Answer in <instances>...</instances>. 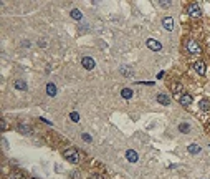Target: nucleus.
<instances>
[{
    "instance_id": "nucleus-7",
    "label": "nucleus",
    "mask_w": 210,
    "mask_h": 179,
    "mask_svg": "<svg viewBox=\"0 0 210 179\" xmlns=\"http://www.w3.org/2000/svg\"><path fill=\"white\" fill-rule=\"evenodd\" d=\"M192 100H194V98L190 96L189 93H182V95L179 96V103L182 105V106H187V105H190V103H192Z\"/></svg>"
},
{
    "instance_id": "nucleus-16",
    "label": "nucleus",
    "mask_w": 210,
    "mask_h": 179,
    "mask_svg": "<svg viewBox=\"0 0 210 179\" xmlns=\"http://www.w3.org/2000/svg\"><path fill=\"white\" fill-rule=\"evenodd\" d=\"M179 131H180V133H185V134H187V133H190V126H189L187 123H180V124H179Z\"/></svg>"
},
{
    "instance_id": "nucleus-13",
    "label": "nucleus",
    "mask_w": 210,
    "mask_h": 179,
    "mask_svg": "<svg viewBox=\"0 0 210 179\" xmlns=\"http://www.w3.org/2000/svg\"><path fill=\"white\" fill-rule=\"evenodd\" d=\"M199 106H200V110H202V111H209V110H210V103H209V100H200Z\"/></svg>"
},
{
    "instance_id": "nucleus-14",
    "label": "nucleus",
    "mask_w": 210,
    "mask_h": 179,
    "mask_svg": "<svg viewBox=\"0 0 210 179\" xmlns=\"http://www.w3.org/2000/svg\"><path fill=\"white\" fill-rule=\"evenodd\" d=\"M187 149H189L190 154H199L200 153V146H199V144H190Z\"/></svg>"
},
{
    "instance_id": "nucleus-21",
    "label": "nucleus",
    "mask_w": 210,
    "mask_h": 179,
    "mask_svg": "<svg viewBox=\"0 0 210 179\" xmlns=\"http://www.w3.org/2000/svg\"><path fill=\"white\" fill-rule=\"evenodd\" d=\"M81 138H83V139H84V141H86V143H91V141H93V138H91V136H89V134H86V133L83 134Z\"/></svg>"
},
{
    "instance_id": "nucleus-1",
    "label": "nucleus",
    "mask_w": 210,
    "mask_h": 179,
    "mask_svg": "<svg viewBox=\"0 0 210 179\" xmlns=\"http://www.w3.org/2000/svg\"><path fill=\"white\" fill-rule=\"evenodd\" d=\"M63 156H65V159L70 161L71 164H76L78 161H80V156H78L76 149H66V151L63 153Z\"/></svg>"
},
{
    "instance_id": "nucleus-6",
    "label": "nucleus",
    "mask_w": 210,
    "mask_h": 179,
    "mask_svg": "<svg viewBox=\"0 0 210 179\" xmlns=\"http://www.w3.org/2000/svg\"><path fill=\"white\" fill-rule=\"evenodd\" d=\"M81 63H83V67L86 68V70H93V68H94V60H93L91 56H83Z\"/></svg>"
},
{
    "instance_id": "nucleus-11",
    "label": "nucleus",
    "mask_w": 210,
    "mask_h": 179,
    "mask_svg": "<svg viewBox=\"0 0 210 179\" xmlns=\"http://www.w3.org/2000/svg\"><path fill=\"white\" fill-rule=\"evenodd\" d=\"M121 96H123L124 100H131V98H133V90H131V88H123V90H121Z\"/></svg>"
},
{
    "instance_id": "nucleus-9",
    "label": "nucleus",
    "mask_w": 210,
    "mask_h": 179,
    "mask_svg": "<svg viewBox=\"0 0 210 179\" xmlns=\"http://www.w3.org/2000/svg\"><path fill=\"white\" fill-rule=\"evenodd\" d=\"M126 159H128L129 163H136V161L139 159V156L134 149H128V151H126Z\"/></svg>"
},
{
    "instance_id": "nucleus-23",
    "label": "nucleus",
    "mask_w": 210,
    "mask_h": 179,
    "mask_svg": "<svg viewBox=\"0 0 210 179\" xmlns=\"http://www.w3.org/2000/svg\"><path fill=\"white\" fill-rule=\"evenodd\" d=\"M31 179H38V178H31Z\"/></svg>"
},
{
    "instance_id": "nucleus-2",
    "label": "nucleus",
    "mask_w": 210,
    "mask_h": 179,
    "mask_svg": "<svg viewBox=\"0 0 210 179\" xmlns=\"http://www.w3.org/2000/svg\"><path fill=\"white\" fill-rule=\"evenodd\" d=\"M187 13H189L192 18H200L202 17V10H200V7L197 4H192V5L187 7Z\"/></svg>"
},
{
    "instance_id": "nucleus-4",
    "label": "nucleus",
    "mask_w": 210,
    "mask_h": 179,
    "mask_svg": "<svg viewBox=\"0 0 210 179\" xmlns=\"http://www.w3.org/2000/svg\"><path fill=\"white\" fill-rule=\"evenodd\" d=\"M194 68H195V72L199 73V75H202V77H204L205 73H207V67H205V62H202V60H197V62L194 63Z\"/></svg>"
},
{
    "instance_id": "nucleus-12",
    "label": "nucleus",
    "mask_w": 210,
    "mask_h": 179,
    "mask_svg": "<svg viewBox=\"0 0 210 179\" xmlns=\"http://www.w3.org/2000/svg\"><path fill=\"white\" fill-rule=\"evenodd\" d=\"M46 93H48V96H57V86L53 83H48L46 85Z\"/></svg>"
},
{
    "instance_id": "nucleus-22",
    "label": "nucleus",
    "mask_w": 210,
    "mask_h": 179,
    "mask_svg": "<svg viewBox=\"0 0 210 179\" xmlns=\"http://www.w3.org/2000/svg\"><path fill=\"white\" fill-rule=\"evenodd\" d=\"M179 86H180V85H177V83H175V85H174V91H175V93L179 91Z\"/></svg>"
},
{
    "instance_id": "nucleus-3",
    "label": "nucleus",
    "mask_w": 210,
    "mask_h": 179,
    "mask_svg": "<svg viewBox=\"0 0 210 179\" xmlns=\"http://www.w3.org/2000/svg\"><path fill=\"white\" fill-rule=\"evenodd\" d=\"M185 46H187L189 53H194V55H199L200 51H202V50H200V46H199V43H197L195 40H189Z\"/></svg>"
},
{
    "instance_id": "nucleus-10",
    "label": "nucleus",
    "mask_w": 210,
    "mask_h": 179,
    "mask_svg": "<svg viewBox=\"0 0 210 179\" xmlns=\"http://www.w3.org/2000/svg\"><path fill=\"white\" fill-rule=\"evenodd\" d=\"M156 98H157V101H159L162 106H169L170 100H169V96H167V95H164V93H159Z\"/></svg>"
},
{
    "instance_id": "nucleus-20",
    "label": "nucleus",
    "mask_w": 210,
    "mask_h": 179,
    "mask_svg": "<svg viewBox=\"0 0 210 179\" xmlns=\"http://www.w3.org/2000/svg\"><path fill=\"white\" fill-rule=\"evenodd\" d=\"M157 5H160L162 8H167V7L170 5V2H162V0H159V2H157Z\"/></svg>"
},
{
    "instance_id": "nucleus-15",
    "label": "nucleus",
    "mask_w": 210,
    "mask_h": 179,
    "mask_svg": "<svg viewBox=\"0 0 210 179\" xmlns=\"http://www.w3.org/2000/svg\"><path fill=\"white\" fill-rule=\"evenodd\" d=\"M71 18H75V20H81V18H83L81 12L78 10V8H73V10H71Z\"/></svg>"
},
{
    "instance_id": "nucleus-8",
    "label": "nucleus",
    "mask_w": 210,
    "mask_h": 179,
    "mask_svg": "<svg viewBox=\"0 0 210 179\" xmlns=\"http://www.w3.org/2000/svg\"><path fill=\"white\" fill-rule=\"evenodd\" d=\"M162 25H164L165 30L172 32L174 30V18H172V17H165V18H162Z\"/></svg>"
},
{
    "instance_id": "nucleus-19",
    "label": "nucleus",
    "mask_w": 210,
    "mask_h": 179,
    "mask_svg": "<svg viewBox=\"0 0 210 179\" xmlns=\"http://www.w3.org/2000/svg\"><path fill=\"white\" fill-rule=\"evenodd\" d=\"M10 179H25V178L20 173H10Z\"/></svg>"
},
{
    "instance_id": "nucleus-17",
    "label": "nucleus",
    "mask_w": 210,
    "mask_h": 179,
    "mask_svg": "<svg viewBox=\"0 0 210 179\" xmlns=\"http://www.w3.org/2000/svg\"><path fill=\"white\" fill-rule=\"evenodd\" d=\"M15 88H17V90H23V91H25V90H27V83L17 80V81H15Z\"/></svg>"
},
{
    "instance_id": "nucleus-5",
    "label": "nucleus",
    "mask_w": 210,
    "mask_h": 179,
    "mask_svg": "<svg viewBox=\"0 0 210 179\" xmlns=\"http://www.w3.org/2000/svg\"><path fill=\"white\" fill-rule=\"evenodd\" d=\"M146 45L151 48V50H154V51H159L160 48H162V45H160V41H157V40H154V38H149L147 41H146Z\"/></svg>"
},
{
    "instance_id": "nucleus-18",
    "label": "nucleus",
    "mask_w": 210,
    "mask_h": 179,
    "mask_svg": "<svg viewBox=\"0 0 210 179\" xmlns=\"http://www.w3.org/2000/svg\"><path fill=\"white\" fill-rule=\"evenodd\" d=\"M70 118H71V121H75V123H78V121H80V114H78L76 111L70 113Z\"/></svg>"
}]
</instances>
